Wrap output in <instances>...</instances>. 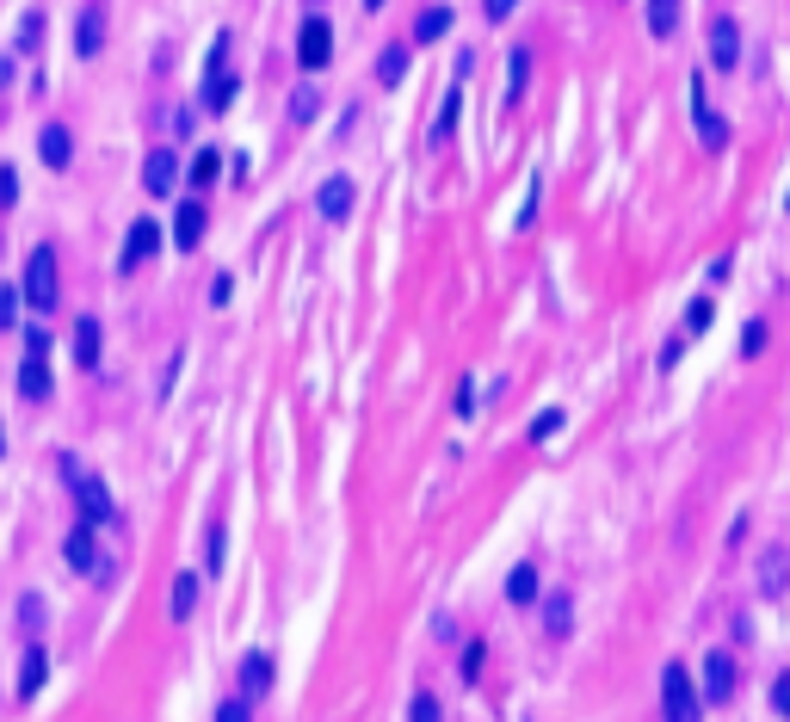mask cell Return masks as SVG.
<instances>
[{
    "mask_svg": "<svg viewBox=\"0 0 790 722\" xmlns=\"http://www.w3.org/2000/svg\"><path fill=\"white\" fill-rule=\"evenodd\" d=\"M704 692H698V679H692V667H679V661H667L661 667V722H704Z\"/></svg>",
    "mask_w": 790,
    "mask_h": 722,
    "instance_id": "6da1fadb",
    "label": "cell"
},
{
    "mask_svg": "<svg viewBox=\"0 0 790 722\" xmlns=\"http://www.w3.org/2000/svg\"><path fill=\"white\" fill-rule=\"evenodd\" d=\"M19 297L31 303V309H56V297H62V284H56V247L44 241V247H31V260H25V284H19Z\"/></svg>",
    "mask_w": 790,
    "mask_h": 722,
    "instance_id": "7a4b0ae2",
    "label": "cell"
},
{
    "mask_svg": "<svg viewBox=\"0 0 790 722\" xmlns=\"http://www.w3.org/2000/svg\"><path fill=\"white\" fill-rule=\"evenodd\" d=\"M735 685H741L735 655H729V648H710L704 667H698V692H704V704H729V698H735Z\"/></svg>",
    "mask_w": 790,
    "mask_h": 722,
    "instance_id": "3957f363",
    "label": "cell"
},
{
    "mask_svg": "<svg viewBox=\"0 0 790 722\" xmlns=\"http://www.w3.org/2000/svg\"><path fill=\"white\" fill-rule=\"evenodd\" d=\"M223 56H229V38H217L204 56V105L210 112H229V99H235V75L223 68Z\"/></svg>",
    "mask_w": 790,
    "mask_h": 722,
    "instance_id": "277c9868",
    "label": "cell"
},
{
    "mask_svg": "<svg viewBox=\"0 0 790 722\" xmlns=\"http://www.w3.org/2000/svg\"><path fill=\"white\" fill-rule=\"evenodd\" d=\"M328 56H334V25H328V19H303V31H297V62H303V75L328 68Z\"/></svg>",
    "mask_w": 790,
    "mask_h": 722,
    "instance_id": "5b68a950",
    "label": "cell"
},
{
    "mask_svg": "<svg viewBox=\"0 0 790 722\" xmlns=\"http://www.w3.org/2000/svg\"><path fill=\"white\" fill-rule=\"evenodd\" d=\"M68 482H75V500H81V525H105L112 519V488H105L99 476H81V469H68Z\"/></svg>",
    "mask_w": 790,
    "mask_h": 722,
    "instance_id": "8992f818",
    "label": "cell"
},
{
    "mask_svg": "<svg viewBox=\"0 0 790 722\" xmlns=\"http://www.w3.org/2000/svg\"><path fill=\"white\" fill-rule=\"evenodd\" d=\"M155 247H161V223H155V216H136V223H130V235H124V254H118V266L130 272V266H142V260H155Z\"/></svg>",
    "mask_w": 790,
    "mask_h": 722,
    "instance_id": "52a82bcc",
    "label": "cell"
},
{
    "mask_svg": "<svg viewBox=\"0 0 790 722\" xmlns=\"http://www.w3.org/2000/svg\"><path fill=\"white\" fill-rule=\"evenodd\" d=\"M173 186H179V161H173V149H149V155H142V192L161 198V192H173Z\"/></svg>",
    "mask_w": 790,
    "mask_h": 722,
    "instance_id": "ba28073f",
    "label": "cell"
},
{
    "mask_svg": "<svg viewBox=\"0 0 790 722\" xmlns=\"http://www.w3.org/2000/svg\"><path fill=\"white\" fill-rule=\"evenodd\" d=\"M62 556H68V568H75V574H99V531L93 525H75V531H68V544H62Z\"/></svg>",
    "mask_w": 790,
    "mask_h": 722,
    "instance_id": "9c48e42d",
    "label": "cell"
},
{
    "mask_svg": "<svg viewBox=\"0 0 790 722\" xmlns=\"http://www.w3.org/2000/svg\"><path fill=\"white\" fill-rule=\"evenodd\" d=\"M272 692V655H266V648H247V655H241V698H266Z\"/></svg>",
    "mask_w": 790,
    "mask_h": 722,
    "instance_id": "30bf717a",
    "label": "cell"
},
{
    "mask_svg": "<svg viewBox=\"0 0 790 722\" xmlns=\"http://www.w3.org/2000/svg\"><path fill=\"white\" fill-rule=\"evenodd\" d=\"M44 679H50V648H44V642H31V648H25V661H19V698H38V692H44Z\"/></svg>",
    "mask_w": 790,
    "mask_h": 722,
    "instance_id": "8fae6325",
    "label": "cell"
},
{
    "mask_svg": "<svg viewBox=\"0 0 790 722\" xmlns=\"http://www.w3.org/2000/svg\"><path fill=\"white\" fill-rule=\"evenodd\" d=\"M204 223H210L204 204H198V198H186V204H179V216H173V247H186V254H192V247L204 241Z\"/></svg>",
    "mask_w": 790,
    "mask_h": 722,
    "instance_id": "7c38bea8",
    "label": "cell"
},
{
    "mask_svg": "<svg viewBox=\"0 0 790 722\" xmlns=\"http://www.w3.org/2000/svg\"><path fill=\"white\" fill-rule=\"evenodd\" d=\"M710 62L716 68H735L741 62V25L735 19H716L710 25Z\"/></svg>",
    "mask_w": 790,
    "mask_h": 722,
    "instance_id": "4fadbf2b",
    "label": "cell"
},
{
    "mask_svg": "<svg viewBox=\"0 0 790 722\" xmlns=\"http://www.w3.org/2000/svg\"><path fill=\"white\" fill-rule=\"evenodd\" d=\"M352 198H358V192H352V179H346V173H340V179H321V192H315V210L328 216V223H340V216L352 210Z\"/></svg>",
    "mask_w": 790,
    "mask_h": 722,
    "instance_id": "5bb4252c",
    "label": "cell"
},
{
    "mask_svg": "<svg viewBox=\"0 0 790 722\" xmlns=\"http://www.w3.org/2000/svg\"><path fill=\"white\" fill-rule=\"evenodd\" d=\"M692 112H698V136H704V149H723V142H729V124L710 112V99H704V81H692Z\"/></svg>",
    "mask_w": 790,
    "mask_h": 722,
    "instance_id": "9a60e30c",
    "label": "cell"
},
{
    "mask_svg": "<svg viewBox=\"0 0 790 722\" xmlns=\"http://www.w3.org/2000/svg\"><path fill=\"white\" fill-rule=\"evenodd\" d=\"M38 155H44V167H68V161H75V136H68V124H50L44 136H38Z\"/></svg>",
    "mask_w": 790,
    "mask_h": 722,
    "instance_id": "2e32d148",
    "label": "cell"
},
{
    "mask_svg": "<svg viewBox=\"0 0 790 722\" xmlns=\"http://www.w3.org/2000/svg\"><path fill=\"white\" fill-rule=\"evenodd\" d=\"M99 352H105V328H99L93 315H87V321H75V365H81V371H93V365H99Z\"/></svg>",
    "mask_w": 790,
    "mask_h": 722,
    "instance_id": "e0dca14e",
    "label": "cell"
},
{
    "mask_svg": "<svg viewBox=\"0 0 790 722\" xmlns=\"http://www.w3.org/2000/svg\"><path fill=\"white\" fill-rule=\"evenodd\" d=\"M198 568H186V574H173V624H186L192 611H198Z\"/></svg>",
    "mask_w": 790,
    "mask_h": 722,
    "instance_id": "ac0fdd59",
    "label": "cell"
},
{
    "mask_svg": "<svg viewBox=\"0 0 790 722\" xmlns=\"http://www.w3.org/2000/svg\"><path fill=\"white\" fill-rule=\"evenodd\" d=\"M99 44H105V7L93 0V7L81 13V31H75V50L81 56H99Z\"/></svg>",
    "mask_w": 790,
    "mask_h": 722,
    "instance_id": "d6986e66",
    "label": "cell"
},
{
    "mask_svg": "<svg viewBox=\"0 0 790 722\" xmlns=\"http://www.w3.org/2000/svg\"><path fill=\"white\" fill-rule=\"evenodd\" d=\"M19 395H25V402H44V395H50V365H44V358H25V365H19Z\"/></svg>",
    "mask_w": 790,
    "mask_h": 722,
    "instance_id": "ffe728a7",
    "label": "cell"
},
{
    "mask_svg": "<svg viewBox=\"0 0 790 722\" xmlns=\"http://www.w3.org/2000/svg\"><path fill=\"white\" fill-rule=\"evenodd\" d=\"M451 31V7H420V19H414V44H439Z\"/></svg>",
    "mask_w": 790,
    "mask_h": 722,
    "instance_id": "44dd1931",
    "label": "cell"
},
{
    "mask_svg": "<svg viewBox=\"0 0 790 722\" xmlns=\"http://www.w3.org/2000/svg\"><path fill=\"white\" fill-rule=\"evenodd\" d=\"M544 630H550L556 642L574 630V599H568V593H550V599H544Z\"/></svg>",
    "mask_w": 790,
    "mask_h": 722,
    "instance_id": "7402d4cb",
    "label": "cell"
},
{
    "mask_svg": "<svg viewBox=\"0 0 790 722\" xmlns=\"http://www.w3.org/2000/svg\"><path fill=\"white\" fill-rule=\"evenodd\" d=\"M507 599H513V605H537V568H531V562H519V568L507 574Z\"/></svg>",
    "mask_w": 790,
    "mask_h": 722,
    "instance_id": "603a6c76",
    "label": "cell"
},
{
    "mask_svg": "<svg viewBox=\"0 0 790 722\" xmlns=\"http://www.w3.org/2000/svg\"><path fill=\"white\" fill-rule=\"evenodd\" d=\"M402 75H408V44H389V50L377 56V81H383V87H395Z\"/></svg>",
    "mask_w": 790,
    "mask_h": 722,
    "instance_id": "cb8c5ba5",
    "label": "cell"
},
{
    "mask_svg": "<svg viewBox=\"0 0 790 722\" xmlns=\"http://www.w3.org/2000/svg\"><path fill=\"white\" fill-rule=\"evenodd\" d=\"M673 25H679V0H649V31L655 38H673Z\"/></svg>",
    "mask_w": 790,
    "mask_h": 722,
    "instance_id": "d4e9b609",
    "label": "cell"
},
{
    "mask_svg": "<svg viewBox=\"0 0 790 722\" xmlns=\"http://www.w3.org/2000/svg\"><path fill=\"white\" fill-rule=\"evenodd\" d=\"M457 112H463V93L451 87V93H445V105H439V124H433V142H445V136L457 130Z\"/></svg>",
    "mask_w": 790,
    "mask_h": 722,
    "instance_id": "484cf974",
    "label": "cell"
},
{
    "mask_svg": "<svg viewBox=\"0 0 790 722\" xmlns=\"http://www.w3.org/2000/svg\"><path fill=\"white\" fill-rule=\"evenodd\" d=\"M408 722H445V704H439L433 692H414V704H408Z\"/></svg>",
    "mask_w": 790,
    "mask_h": 722,
    "instance_id": "4316f807",
    "label": "cell"
},
{
    "mask_svg": "<svg viewBox=\"0 0 790 722\" xmlns=\"http://www.w3.org/2000/svg\"><path fill=\"white\" fill-rule=\"evenodd\" d=\"M315 112H321V93H315V87H297V93H291V118H297V124H309Z\"/></svg>",
    "mask_w": 790,
    "mask_h": 722,
    "instance_id": "83f0119b",
    "label": "cell"
},
{
    "mask_svg": "<svg viewBox=\"0 0 790 722\" xmlns=\"http://www.w3.org/2000/svg\"><path fill=\"white\" fill-rule=\"evenodd\" d=\"M507 75H513V81H507V99H519V93H525V81H531V56H525V50H513Z\"/></svg>",
    "mask_w": 790,
    "mask_h": 722,
    "instance_id": "f1b7e54d",
    "label": "cell"
},
{
    "mask_svg": "<svg viewBox=\"0 0 790 722\" xmlns=\"http://www.w3.org/2000/svg\"><path fill=\"white\" fill-rule=\"evenodd\" d=\"M217 722H254V698H241V692L223 698V704H217Z\"/></svg>",
    "mask_w": 790,
    "mask_h": 722,
    "instance_id": "f546056e",
    "label": "cell"
},
{
    "mask_svg": "<svg viewBox=\"0 0 790 722\" xmlns=\"http://www.w3.org/2000/svg\"><path fill=\"white\" fill-rule=\"evenodd\" d=\"M556 432H562V408H544V414H537V420H531V445H544V439H556Z\"/></svg>",
    "mask_w": 790,
    "mask_h": 722,
    "instance_id": "4dcf8cb0",
    "label": "cell"
},
{
    "mask_svg": "<svg viewBox=\"0 0 790 722\" xmlns=\"http://www.w3.org/2000/svg\"><path fill=\"white\" fill-rule=\"evenodd\" d=\"M217 173H223V155H217V149H198V161H192V179H198V186H210Z\"/></svg>",
    "mask_w": 790,
    "mask_h": 722,
    "instance_id": "1f68e13d",
    "label": "cell"
},
{
    "mask_svg": "<svg viewBox=\"0 0 790 722\" xmlns=\"http://www.w3.org/2000/svg\"><path fill=\"white\" fill-rule=\"evenodd\" d=\"M19 624H25V630H44V599H38V593L19 599Z\"/></svg>",
    "mask_w": 790,
    "mask_h": 722,
    "instance_id": "d6a6232c",
    "label": "cell"
},
{
    "mask_svg": "<svg viewBox=\"0 0 790 722\" xmlns=\"http://www.w3.org/2000/svg\"><path fill=\"white\" fill-rule=\"evenodd\" d=\"M7 328H19V291L0 284V334H7Z\"/></svg>",
    "mask_w": 790,
    "mask_h": 722,
    "instance_id": "836d02e7",
    "label": "cell"
},
{
    "mask_svg": "<svg viewBox=\"0 0 790 722\" xmlns=\"http://www.w3.org/2000/svg\"><path fill=\"white\" fill-rule=\"evenodd\" d=\"M25 358H50V328H25Z\"/></svg>",
    "mask_w": 790,
    "mask_h": 722,
    "instance_id": "e575fe53",
    "label": "cell"
},
{
    "mask_svg": "<svg viewBox=\"0 0 790 722\" xmlns=\"http://www.w3.org/2000/svg\"><path fill=\"white\" fill-rule=\"evenodd\" d=\"M38 38H44V19H38V13H25V25H19V50H38Z\"/></svg>",
    "mask_w": 790,
    "mask_h": 722,
    "instance_id": "d590c367",
    "label": "cell"
},
{
    "mask_svg": "<svg viewBox=\"0 0 790 722\" xmlns=\"http://www.w3.org/2000/svg\"><path fill=\"white\" fill-rule=\"evenodd\" d=\"M482 655H488L482 642H470V648H463V679H482Z\"/></svg>",
    "mask_w": 790,
    "mask_h": 722,
    "instance_id": "8d00e7d4",
    "label": "cell"
},
{
    "mask_svg": "<svg viewBox=\"0 0 790 722\" xmlns=\"http://www.w3.org/2000/svg\"><path fill=\"white\" fill-rule=\"evenodd\" d=\"M704 321H710V297H698V303L686 309V334H704Z\"/></svg>",
    "mask_w": 790,
    "mask_h": 722,
    "instance_id": "74e56055",
    "label": "cell"
},
{
    "mask_svg": "<svg viewBox=\"0 0 790 722\" xmlns=\"http://www.w3.org/2000/svg\"><path fill=\"white\" fill-rule=\"evenodd\" d=\"M772 710H778V716H790V673H778V679H772Z\"/></svg>",
    "mask_w": 790,
    "mask_h": 722,
    "instance_id": "f35d334b",
    "label": "cell"
},
{
    "mask_svg": "<svg viewBox=\"0 0 790 722\" xmlns=\"http://www.w3.org/2000/svg\"><path fill=\"white\" fill-rule=\"evenodd\" d=\"M766 346V321H747V334H741V352L753 358V352H760Z\"/></svg>",
    "mask_w": 790,
    "mask_h": 722,
    "instance_id": "ab89813d",
    "label": "cell"
},
{
    "mask_svg": "<svg viewBox=\"0 0 790 722\" xmlns=\"http://www.w3.org/2000/svg\"><path fill=\"white\" fill-rule=\"evenodd\" d=\"M13 198H19V173H13V167H0V210H7Z\"/></svg>",
    "mask_w": 790,
    "mask_h": 722,
    "instance_id": "60d3db41",
    "label": "cell"
},
{
    "mask_svg": "<svg viewBox=\"0 0 790 722\" xmlns=\"http://www.w3.org/2000/svg\"><path fill=\"white\" fill-rule=\"evenodd\" d=\"M223 568V525H210V574Z\"/></svg>",
    "mask_w": 790,
    "mask_h": 722,
    "instance_id": "b9f144b4",
    "label": "cell"
},
{
    "mask_svg": "<svg viewBox=\"0 0 790 722\" xmlns=\"http://www.w3.org/2000/svg\"><path fill=\"white\" fill-rule=\"evenodd\" d=\"M229 291H235V278H229V272H217V284H210V303H229Z\"/></svg>",
    "mask_w": 790,
    "mask_h": 722,
    "instance_id": "7bdbcfd3",
    "label": "cell"
},
{
    "mask_svg": "<svg viewBox=\"0 0 790 722\" xmlns=\"http://www.w3.org/2000/svg\"><path fill=\"white\" fill-rule=\"evenodd\" d=\"M513 7H519V0H482V13H488V19H507Z\"/></svg>",
    "mask_w": 790,
    "mask_h": 722,
    "instance_id": "ee69618b",
    "label": "cell"
},
{
    "mask_svg": "<svg viewBox=\"0 0 790 722\" xmlns=\"http://www.w3.org/2000/svg\"><path fill=\"white\" fill-rule=\"evenodd\" d=\"M13 81V56H0V87H7Z\"/></svg>",
    "mask_w": 790,
    "mask_h": 722,
    "instance_id": "f6af8a7d",
    "label": "cell"
},
{
    "mask_svg": "<svg viewBox=\"0 0 790 722\" xmlns=\"http://www.w3.org/2000/svg\"><path fill=\"white\" fill-rule=\"evenodd\" d=\"M0 457H7V432H0Z\"/></svg>",
    "mask_w": 790,
    "mask_h": 722,
    "instance_id": "bcb514c9",
    "label": "cell"
},
{
    "mask_svg": "<svg viewBox=\"0 0 790 722\" xmlns=\"http://www.w3.org/2000/svg\"><path fill=\"white\" fill-rule=\"evenodd\" d=\"M365 7H371V13H377V7H383V0H365Z\"/></svg>",
    "mask_w": 790,
    "mask_h": 722,
    "instance_id": "7dc6e473",
    "label": "cell"
}]
</instances>
